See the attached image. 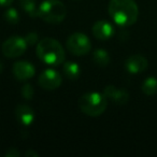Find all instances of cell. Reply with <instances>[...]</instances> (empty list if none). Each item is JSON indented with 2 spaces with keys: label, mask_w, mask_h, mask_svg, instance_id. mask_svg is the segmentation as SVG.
<instances>
[{
  "label": "cell",
  "mask_w": 157,
  "mask_h": 157,
  "mask_svg": "<svg viewBox=\"0 0 157 157\" xmlns=\"http://www.w3.org/2000/svg\"><path fill=\"white\" fill-rule=\"evenodd\" d=\"M38 83L43 90H54L61 85L63 78H61V74L55 69H45L40 73Z\"/></svg>",
  "instance_id": "7"
},
{
  "label": "cell",
  "mask_w": 157,
  "mask_h": 157,
  "mask_svg": "<svg viewBox=\"0 0 157 157\" xmlns=\"http://www.w3.org/2000/svg\"><path fill=\"white\" fill-rule=\"evenodd\" d=\"M66 48L75 56H83L92 51V42L90 38L82 33H74L66 41Z\"/></svg>",
  "instance_id": "5"
},
{
  "label": "cell",
  "mask_w": 157,
  "mask_h": 157,
  "mask_svg": "<svg viewBox=\"0 0 157 157\" xmlns=\"http://www.w3.org/2000/svg\"><path fill=\"white\" fill-rule=\"evenodd\" d=\"M14 0H0V7H9L13 3Z\"/></svg>",
  "instance_id": "22"
},
{
  "label": "cell",
  "mask_w": 157,
  "mask_h": 157,
  "mask_svg": "<svg viewBox=\"0 0 157 157\" xmlns=\"http://www.w3.org/2000/svg\"><path fill=\"white\" fill-rule=\"evenodd\" d=\"M3 17H5L6 22H8L9 24L15 25V24H18L21 16L16 9H14V8H9V9L6 10L5 13H3Z\"/></svg>",
  "instance_id": "17"
},
{
  "label": "cell",
  "mask_w": 157,
  "mask_h": 157,
  "mask_svg": "<svg viewBox=\"0 0 157 157\" xmlns=\"http://www.w3.org/2000/svg\"><path fill=\"white\" fill-rule=\"evenodd\" d=\"M110 55L103 48H97L93 53V61L95 65L99 66V67H107L110 63Z\"/></svg>",
  "instance_id": "14"
},
{
  "label": "cell",
  "mask_w": 157,
  "mask_h": 157,
  "mask_svg": "<svg viewBox=\"0 0 157 157\" xmlns=\"http://www.w3.org/2000/svg\"><path fill=\"white\" fill-rule=\"evenodd\" d=\"M27 43L25 38L21 36H12L7 39L2 44V53L8 58H17L22 56L27 50Z\"/></svg>",
  "instance_id": "6"
},
{
  "label": "cell",
  "mask_w": 157,
  "mask_h": 157,
  "mask_svg": "<svg viewBox=\"0 0 157 157\" xmlns=\"http://www.w3.org/2000/svg\"><path fill=\"white\" fill-rule=\"evenodd\" d=\"M63 71L66 78H68L71 81H75L81 74V68L74 61H65L63 66Z\"/></svg>",
  "instance_id": "13"
},
{
  "label": "cell",
  "mask_w": 157,
  "mask_h": 157,
  "mask_svg": "<svg viewBox=\"0 0 157 157\" xmlns=\"http://www.w3.org/2000/svg\"><path fill=\"white\" fill-rule=\"evenodd\" d=\"M15 117L23 126H30L35 121V111L30 105L20 103L15 109Z\"/></svg>",
  "instance_id": "12"
},
{
  "label": "cell",
  "mask_w": 157,
  "mask_h": 157,
  "mask_svg": "<svg viewBox=\"0 0 157 157\" xmlns=\"http://www.w3.org/2000/svg\"><path fill=\"white\" fill-rule=\"evenodd\" d=\"M67 16V8L60 0H44L40 3L38 17L48 24H60Z\"/></svg>",
  "instance_id": "4"
},
{
  "label": "cell",
  "mask_w": 157,
  "mask_h": 157,
  "mask_svg": "<svg viewBox=\"0 0 157 157\" xmlns=\"http://www.w3.org/2000/svg\"><path fill=\"white\" fill-rule=\"evenodd\" d=\"M3 68H5V67H3V63L1 60H0V74H1L3 72Z\"/></svg>",
  "instance_id": "23"
},
{
  "label": "cell",
  "mask_w": 157,
  "mask_h": 157,
  "mask_svg": "<svg viewBox=\"0 0 157 157\" xmlns=\"http://www.w3.org/2000/svg\"><path fill=\"white\" fill-rule=\"evenodd\" d=\"M13 74L18 81H28L35 75L36 68L33 63L27 60L16 61L12 67Z\"/></svg>",
  "instance_id": "8"
},
{
  "label": "cell",
  "mask_w": 157,
  "mask_h": 157,
  "mask_svg": "<svg viewBox=\"0 0 157 157\" xmlns=\"http://www.w3.org/2000/svg\"><path fill=\"white\" fill-rule=\"evenodd\" d=\"M18 3L27 15H29L30 17H38L39 7H37L36 0H18Z\"/></svg>",
  "instance_id": "15"
},
{
  "label": "cell",
  "mask_w": 157,
  "mask_h": 157,
  "mask_svg": "<svg viewBox=\"0 0 157 157\" xmlns=\"http://www.w3.org/2000/svg\"><path fill=\"white\" fill-rule=\"evenodd\" d=\"M141 90L146 96H153L157 94V78L154 76L146 78L141 85Z\"/></svg>",
  "instance_id": "16"
},
{
  "label": "cell",
  "mask_w": 157,
  "mask_h": 157,
  "mask_svg": "<svg viewBox=\"0 0 157 157\" xmlns=\"http://www.w3.org/2000/svg\"><path fill=\"white\" fill-rule=\"evenodd\" d=\"M36 53L38 58L48 66L61 65L65 63L66 52L60 43L53 38H43L38 42Z\"/></svg>",
  "instance_id": "2"
},
{
  "label": "cell",
  "mask_w": 157,
  "mask_h": 157,
  "mask_svg": "<svg viewBox=\"0 0 157 157\" xmlns=\"http://www.w3.org/2000/svg\"><path fill=\"white\" fill-rule=\"evenodd\" d=\"M108 11L114 23L122 27L133 25L139 16V8L135 0H110Z\"/></svg>",
  "instance_id": "1"
},
{
  "label": "cell",
  "mask_w": 157,
  "mask_h": 157,
  "mask_svg": "<svg viewBox=\"0 0 157 157\" xmlns=\"http://www.w3.org/2000/svg\"><path fill=\"white\" fill-rule=\"evenodd\" d=\"M24 155L26 157H38V156H39V153H37L36 151H33V150H28V151H26V152H25Z\"/></svg>",
  "instance_id": "21"
},
{
  "label": "cell",
  "mask_w": 157,
  "mask_h": 157,
  "mask_svg": "<svg viewBox=\"0 0 157 157\" xmlns=\"http://www.w3.org/2000/svg\"><path fill=\"white\" fill-rule=\"evenodd\" d=\"M92 33L96 39L105 41V40H109L113 37L115 30H114V27L111 23H109L108 21L105 20H100L97 21L93 25Z\"/></svg>",
  "instance_id": "10"
},
{
  "label": "cell",
  "mask_w": 157,
  "mask_h": 157,
  "mask_svg": "<svg viewBox=\"0 0 157 157\" xmlns=\"http://www.w3.org/2000/svg\"><path fill=\"white\" fill-rule=\"evenodd\" d=\"M25 41H26V43L28 46L37 45L38 42H39V36H38V33H35V31H31V33H28L26 35Z\"/></svg>",
  "instance_id": "19"
},
{
  "label": "cell",
  "mask_w": 157,
  "mask_h": 157,
  "mask_svg": "<svg viewBox=\"0 0 157 157\" xmlns=\"http://www.w3.org/2000/svg\"><path fill=\"white\" fill-rule=\"evenodd\" d=\"M78 108L84 114L97 117L105 113L108 108V99L103 93H85L78 98Z\"/></svg>",
  "instance_id": "3"
},
{
  "label": "cell",
  "mask_w": 157,
  "mask_h": 157,
  "mask_svg": "<svg viewBox=\"0 0 157 157\" xmlns=\"http://www.w3.org/2000/svg\"><path fill=\"white\" fill-rule=\"evenodd\" d=\"M22 96L24 99H26V100H31V99L33 98V96H35V88H33V86L31 85V84L29 83H26L23 85L22 87Z\"/></svg>",
  "instance_id": "18"
},
{
  "label": "cell",
  "mask_w": 157,
  "mask_h": 157,
  "mask_svg": "<svg viewBox=\"0 0 157 157\" xmlns=\"http://www.w3.org/2000/svg\"><path fill=\"white\" fill-rule=\"evenodd\" d=\"M148 66L147 59L139 54L131 55L125 61V68L131 74H139L146 70Z\"/></svg>",
  "instance_id": "11"
},
{
  "label": "cell",
  "mask_w": 157,
  "mask_h": 157,
  "mask_svg": "<svg viewBox=\"0 0 157 157\" xmlns=\"http://www.w3.org/2000/svg\"><path fill=\"white\" fill-rule=\"evenodd\" d=\"M21 153L17 148L15 147H10L7 152L5 153V156L6 157H20L21 156Z\"/></svg>",
  "instance_id": "20"
},
{
  "label": "cell",
  "mask_w": 157,
  "mask_h": 157,
  "mask_svg": "<svg viewBox=\"0 0 157 157\" xmlns=\"http://www.w3.org/2000/svg\"><path fill=\"white\" fill-rule=\"evenodd\" d=\"M103 94L108 100L112 101L116 105H124L129 100V93L126 90L118 88L114 85H107L103 90Z\"/></svg>",
  "instance_id": "9"
}]
</instances>
